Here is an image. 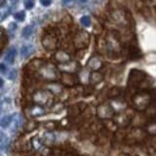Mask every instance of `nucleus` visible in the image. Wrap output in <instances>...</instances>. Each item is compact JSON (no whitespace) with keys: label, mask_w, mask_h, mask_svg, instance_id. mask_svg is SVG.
I'll use <instances>...</instances> for the list:
<instances>
[{"label":"nucleus","mask_w":156,"mask_h":156,"mask_svg":"<svg viewBox=\"0 0 156 156\" xmlns=\"http://www.w3.org/2000/svg\"><path fill=\"white\" fill-rule=\"evenodd\" d=\"M101 65H102L101 61L98 57H92L89 60V62H88V66H89L91 69H94V70L101 68Z\"/></svg>","instance_id":"9"},{"label":"nucleus","mask_w":156,"mask_h":156,"mask_svg":"<svg viewBox=\"0 0 156 156\" xmlns=\"http://www.w3.org/2000/svg\"><path fill=\"white\" fill-rule=\"evenodd\" d=\"M51 93L48 91H37L33 96V101L36 102V105H46L50 101Z\"/></svg>","instance_id":"3"},{"label":"nucleus","mask_w":156,"mask_h":156,"mask_svg":"<svg viewBox=\"0 0 156 156\" xmlns=\"http://www.w3.org/2000/svg\"><path fill=\"white\" fill-rule=\"evenodd\" d=\"M55 60L58 62H60V65H62V63L70 62V56L65 51H58L55 54Z\"/></svg>","instance_id":"8"},{"label":"nucleus","mask_w":156,"mask_h":156,"mask_svg":"<svg viewBox=\"0 0 156 156\" xmlns=\"http://www.w3.org/2000/svg\"><path fill=\"white\" fill-rule=\"evenodd\" d=\"M34 4H35L34 0H26V2H24V7L27 9H31V8H33Z\"/></svg>","instance_id":"21"},{"label":"nucleus","mask_w":156,"mask_h":156,"mask_svg":"<svg viewBox=\"0 0 156 156\" xmlns=\"http://www.w3.org/2000/svg\"><path fill=\"white\" fill-rule=\"evenodd\" d=\"M3 84H4V81L1 79V78H0V88L3 87Z\"/></svg>","instance_id":"25"},{"label":"nucleus","mask_w":156,"mask_h":156,"mask_svg":"<svg viewBox=\"0 0 156 156\" xmlns=\"http://www.w3.org/2000/svg\"><path fill=\"white\" fill-rule=\"evenodd\" d=\"M78 68H79V66L75 62H68L58 66V69L62 70L63 73H71V74L77 71Z\"/></svg>","instance_id":"5"},{"label":"nucleus","mask_w":156,"mask_h":156,"mask_svg":"<svg viewBox=\"0 0 156 156\" xmlns=\"http://www.w3.org/2000/svg\"><path fill=\"white\" fill-rule=\"evenodd\" d=\"M54 140H55V136L53 134H46L43 138L44 144H53Z\"/></svg>","instance_id":"17"},{"label":"nucleus","mask_w":156,"mask_h":156,"mask_svg":"<svg viewBox=\"0 0 156 156\" xmlns=\"http://www.w3.org/2000/svg\"><path fill=\"white\" fill-rule=\"evenodd\" d=\"M1 36H2V29L0 28V37H1Z\"/></svg>","instance_id":"26"},{"label":"nucleus","mask_w":156,"mask_h":156,"mask_svg":"<svg viewBox=\"0 0 156 156\" xmlns=\"http://www.w3.org/2000/svg\"><path fill=\"white\" fill-rule=\"evenodd\" d=\"M30 113L32 116H40L44 114V108L42 107V105H36L31 107L30 109Z\"/></svg>","instance_id":"14"},{"label":"nucleus","mask_w":156,"mask_h":156,"mask_svg":"<svg viewBox=\"0 0 156 156\" xmlns=\"http://www.w3.org/2000/svg\"><path fill=\"white\" fill-rule=\"evenodd\" d=\"M42 44L47 50H54L57 46V39L52 34H46L42 40Z\"/></svg>","instance_id":"6"},{"label":"nucleus","mask_w":156,"mask_h":156,"mask_svg":"<svg viewBox=\"0 0 156 156\" xmlns=\"http://www.w3.org/2000/svg\"><path fill=\"white\" fill-rule=\"evenodd\" d=\"M39 74L41 75V77L45 80L53 81L56 80L58 78L57 70L52 65H45L42 66L39 69Z\"/></svg>","instance_id":"2"},{"label":"nucleus","mask_w":156,"mask_h":156,"mask_svg":"<svg viewBox=\"0 0 156 156\" xmlns=\"http://www.w3.org/2000/svg\"><path fill=\"white\" fill-rule=\"evenodd\" d=\"M10 105H11V101L9 99H4L2 101H0V114L3 113L5 110H7Z\"/></svg>","instance_id":"15"},{"label":"nucleus","mask_w":156,"mask_h":156,"mask_svg":"<svg viewBox=\"0 0 156 156\" xmlns=\"http://www.w3.org/2000/svg\"><path fill=\"white\" fill-rule=\"evenodd\" d=\"M34 51H35V48H34L32 44H24L21 48V56L23 58H28L32 55Z\"/></svg>","instance_id":"7"},{"label":"nucleus","mask_w":156,"mask_h":156,"mask_svg":"<svg viewBox=\"0 0 156 156\" xmlns=\"http://www.w3.org/2000/svg\"><path fill=\"white\" fill-rule=\"evenodd\" d=\"M62 81L65 83L66 85H68V86H72L74 85V76L71 73H63L62 74Z\"/></svg>","instance_id":"11"},{"label":"nucleus","mask_w":156,"mask_h":156,"mask_svg":"<svg viewBox=\"0 0 156 156\" xmlns=\"http://www.w3.org/2000/svg\"><path fill=\"white\" fill-rule=\"evenodd\" d=\"M15 116H16V113L15 114H11V115H7L3 117V118L0 120V126L2 127V128H8V127L10 126V124L12 123V122L14 121V118Z\"/></svg>","instance_id":"12"},{"label":"nucleus","mask_w":156,"mask_h":156,"mask_svg":"<svg viewBox=\"0 0 156 156\" xmlns=\"http://www.w3.org/2000/svg\"><path fill=\"white\" fill-rule=\"evenodd\" d=\"M74 44L77 48H85L89 44V34L86 31H80L76 34L74 39Z\"/></svg>","instance_id":"4"},{"label":"nucleus","mask_w":156,"mask_h":156,"mask_svg":"<svg viewBox=\"0 0 156 156\" xmlns=\"http://www.w3.org/2000/svg\"><path fill=\"white\" fill-rule=\"evenodd\" d=\"M33 33V27H31V26H27V27H26L23 29V32H22V34H23V37H26V38H28L29 36L31 35V34Z\"/></svg>","instance_id":"16"},{"label":"nucleus","mask_w":156,"mask_h":156,"mask_svg":"<svg viewBox=\"0 0 156 156\" xmlns=\"http://www.w3.org/2000/svg\"><path fill=\"white\" fill-rule=\"evenodd\" d=\"M16 56H17V50H16V48H11L6 53L4 60H5V62H6L10 63V65H12V63L14 62V61H15V58H16Z\"/></svg>","instance_id":"10"},{"label":"nucleus","mask_w":156,"mask_h":156,"mask_svg":"<svg viewBox=\"0 0 156 156\" xmlns=\"http://www.w3.org/2000/svg\"><path fill=\"white\" fill-rule=\"evenodd\" d=\"M120 93H121V90L119 89V88H112V89L108 93V96L110 98H112V97H118L120 95Z\"/></svg>","instance_id":"19"},{"label":"nucleus","mask_w":156,"mask_h":156,"mask_svg":"<svg viewBox=\"0 0 156 156\" xmlns=\"http://www.w3.org/2000/svg\"><path fill=\"white\" fill-rule=\"evenodd\" d=\"M145 78H146V74L144 71L138 70V69H133L130 73L128 84H129V86H132L133 88H136L144 81Z\"/></svg>","instance_id":"1"},{"label":"nucleus","mask_w":156,"mask_h":156,"mask_svg":"<svg viewBox=\"0 0 156 156\" xmlns=\"http://www.w3.org/2000/svg\"><path fill=\"white\" fill-rule=\"evenodd\" d=\"M40 3L43 6H49L52 3V0H40Z\"/></svg>","instance_id":"22"},{"label":"nucleus","mask_w":156,"mask_h":156,"mask_svg":"<svg viewBox=\"0 0 156 156\" xmlns=\"http://www.w3.org/2000/svg\"><path fill=\"white\" fill-rule=\"evenodd\" d=\"M81 2H86V1H88V0H80Z\"/></svg>","instance_id":"27"},{"label":"nucleus","mask_w":156,"mask_h":156,"mask_svg":"<svg viewBox=\"0 0 156 156\" xmlns=\"http://www.w3.org/2000/svg\"><path fill=\"white\" fill-rule=\"evenodd\" d=\"M80 23H82L83 27H89L90 23H91V20H90V17L89 16H83L81 19H80Z\"/></svg>","instance_id":"18"},{"label":"nucleus","mask_w":156,"mask_h":156,"mask_svg":"<svg viewBox=\"0 0 156 156\" xmlns=\"http://www.w3.org/2000/svg\"><path fill=\"white\" fill-rule=\"evenodd\" d=\"M12 1H17V0H12Z\"/></svg>","instance_id":"28"},{"label":"nucleus","mask_w":156,"mask_h":156,"mask_svg":"<svg viewBox=\"0 0 156 156\" xmlns=\"http://www.w3.org/2000/svg\"><path fill=\"white\" fill-rule=\"evenodd\" d=\"M24 17H26V14H24L23 12H19V13H16L15 14V19L18 20V21L22 22L24 20Z\"/></svg>","instance_id":"20"},{"label":"nucleus","mask_w":156,"mask_h":156,"mask_svg":"<svg viewBox=\"0 0 156 156\" xmlns=\"http://www.w3.org/2000/svg\"><path fill=\"white\" fill-rule=\"evenodd\" d=\"M7 70L6 66H5L4 63H0V73H5Z\"/></svg>","instance_id":"24"},{"label":"nucleus","mask_w":156,"mask_h":156,"mask_svg":"<svg viewBox=\"0 0 156 156\" xmlns=\"http://www.w3.org/2000/svg\"><path fill=\"white\" fill-rule=\"evenodd\" d=\"M16 75H17L16 70L13 69V70H11V73H10L9 78H10V79H11V80H13V79H15V78H16Z\"/></svg>","instance_id":"23"},{"label":"nucleus","mask_w":156,"mask_h":156,"mask_svg":"<svg viewBox=\"0 0 156 156\" xmlns=\"http://www.w3.org/2000/svg\"><path fill=\"white\" fill-rule=\"evenodd\" d=\"M102 78H104V76H102L101 73L94 71V72H92L90 75V82L92 84L95 85V84H98V83H100L102 80Z\"/></svg>","instance_id":"13"}]
</instances>
